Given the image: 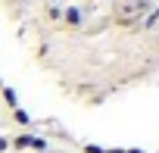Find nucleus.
<instances>
[{
  "instance_id": "f03ea898",
  "label": "nucleus",
  "mask_w": 159,
  "mask_h": 153,
  "mask_svg": "<svg viewBox=\"0 0 159 153\" xmlns=\"http://www.w3.org/2000/svg\"><path fill=\"white\" fill-rule=\"evenodd\" d=\"M0 97H3V103H7L10 109H16V106H19V97H16V91H13L10 85H0Z\"/></svg>"
},
{
  "instance_id": "1a4fd4ad",
  "label": "nucleus",
  "mask_w": 159,
  "mask_h": 153,
  "mask_svg": "<svg viewBox=\"0 0 159 153\" xmlns=\"http://www.w3.org/2000/svg\"><path fill=\"white\" fill-rule=\"evenodd\" d=\"M125 153H147V150H137V147H128Z\"/></svg>"
},
{
  "instance_id": "0eeeda50",
  "label": "nucleus",
  "mask_w": 159,
  "mask_h": 153,
  "mask_svg": "<svg viewBox=\"0 0 159 153\" xmlns=\"http://www.w3.org/2000/svg\"><path fill=\"white\" fill-rule=\"evenodd\" d=\"M81 150H84V153H109L106 147H100V144H91V141H88V144H84Z\"/></svg>"
},
{
  "instance_id": "6e6552de",
  "label": "nucleus",
  "mask_w": 159,
  "mask_h": 153,
  "mask_svg": "<svg viewBox=\"0 0 159 153\" xmlns=\"http://www.w3.org/2000/svg\"><path fill=\"white\" fill-rule=\"evenodd\" d=\"M7 147H10V141H7V137H0V153H3Z\"/></svg>"
},
{
  "instance_id": "423d86ee",
  "label": "nucleus",
  "mask_w": 159,
  "mask_h": 153,
  "mask_svg": "<svg viewBox=\"0 0 159 153\" xmlns=\"http://www.w3.org/2000/svg\"><path fill=\"white\" fill-rule=\"evenodd\" d=\"M31 150L34 153H47V141L44 137H31Z\"/></svg>"
},
{
  "instance_id": "20e7f679",
  "label": "nucleus",
  "mask_w": 159,
  "mask_h": 153,
  "mask_svg": "<svg viewBox=\"0 0 159 153\" xmlns=\"http://www.w3.org/2000/svg\"><path fill=\"white\" fill-rule=\"evenodd\" d=\"M31 137H34V134H16V137L10 141V147H13V150H31Z\"/></svg>"
},
{
  "instance_id": "f257e3e1",
  "label": "nucleus",
  "mask_w": 159,
  "mask_h": 153,
  "mask_svg": "<svg viewBox=\"0 0 159 153\" xmlns=\"http://www.w3.org/2000/svg\"><path fill=\"white\" fill-rule=\"evenodd\" d=\"M81 22H84V13H81V7H75V3L62 7V19H59V25H62L66 31H78V28H81Z\"/></svg>"
},
{
  "instance_id": "7ed1b4c3",
  "label": "nucleus",
  "mask_w": 159,
  "mask_h": 153,
  "mask_svg": "<svg viewBox=\"0 0 159 153\" xmlns=\"http://www.w3.org/2000/svg\"><path fill=\"white\" fill-rule=\"evenodd\" d=\"M44 19H47V22H59V19H62V7H59V3H47V7H44Z\"/></svg>"
},
{
  "instance_id": "9d476101",
  "label": "nucleus",
  "mask_w": 159,
  "mask_h": 153,
  "mask_svg": "<svg viewBox=\"0 0 159 153\" xmlns=\"http://www.w3.org/2000/svg\"><path fill=\"white\" fill-rule=\"evenodd\" d=\"M109 153H125V150H122V147H112V150H109Z\"/></svg>"
},
{
  "instance_id": "39448f33",
  "label": "nucleus",
  "mask_w": 159,
  "mask_h": 153,
  "mask_svg": "<svg viewBox=\"0 0 159 153\" xmlns=\"http://www.w3.org/2000/svg\"><path fill=\"white\" fill-rule=\"evenodd\" d=\"M10 113H13V122H16V125H22V128H28V125H31V116H28L22 106H16V109H10Z\"/></svg>"
}]
</instances>
